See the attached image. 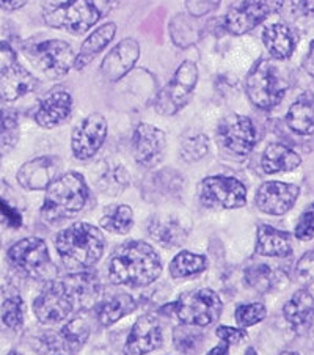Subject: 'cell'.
Masks as SVG:
<instances>
[{"instance_id": "obj_1", "label": "cell", "mask_w": 314, "mask_h": 355, "mask_svg": "<svg viewBox=\"0 0 314 355\" xmlns=\"http://www.w3.org/2000/svg\"><path fill=\"white\" fill-rule=\"evenodd\" d=\"M162 274L159 253L143 241H128L116 248L109 261V278L115 285L143 288Z\"/></svg>"}, {"instance_id": "obj_2", "label": "cell", "mask_w": 314, "mask_h": 355, "mask_svg": "<svg viewBox=\"0 0 314 355\" xmlns=\"http://www.w3.org/2000/svg\"><path fill=\"white\" fill-rule=\"evenodd\" d=\"M55 248L68 269L87 270L96 266L105 250V238L90 223H73L55 238Z\"/></svg>"}, {"instance_id": "obj_3", "label": "cell", "mask_w": 314, "mask_h": 355, "mask_svg": "<svg viewBox=\"0 0 314 355\" xmlns=\"http://www.w3.org/2000/svg\"><path fill=\"white\" fill-rule=\"evenodd\" d=\"M88 201V186L84 176L77 171L60 175L46 189V198L41 206V216L46 222L55 223L67 220L85 208Z\"/></svg>"}, {"instance_id": "obj_4", "label": "cell", "mask_w": 314, "mask_h": 355, "mask_svg": "<svg viewBox=\"0 0 314 355\" xmlns=\"http://www.w3.org/2000/svg\"><path fill=\"white\" fill-rule=\"evenodd\" d=\"M99 16L91 0H43V17L47 26L74 35L91 28Z\"/></svg>"}, {"instance_id": "obj_5", "label": "cell", "mask_w": 314, "mask_h": 355, "mask_svg": "<svg viewBox=\"0 0 314 355\" xmlns=\"http://www.w3.org/2000/svg\"><path fill=\"white\" fill-rule=\"evenodd\" d=\"M171 310L181 324L203 329L217 322V319L222 316L223 302L216 291L201 288L182 294L175 304H171Z\"/></svg>"}, {"instance_id": "obj_6", "label": "cell", "mask_w": 314, "mask_h": 355, "mask_svg": "<svg viewBox=\"0 0 314 355\" xmlns=\"http://www.w3.org/2000/svg\"><path fill=\"white\" fill-rule=\"evenodd\" d=\"M286 80L272 60H261L248 74L247 94L256 107L270 110L281 103L286 93Z\"/></svg>"}, {"instance_id": "obj_7", "label": "cell", "mask_w": 314, "mask_h": 355, "mask_svg": "<svg viewBox=\"0 0 314 355\" xmlns=\"http://www.w3.org/2000/svg\"><path fill=\"white\" fill-rule=\"evenodd\" d=\"M24 54L30 58L35 67L51 79H60L68 74L74 64V51L71 44L62 40H47L38 43H26Z\"/></svg>"}, {"instance_id": "obj_8", "label": "cell", "mask_w": 314, "mask_h": 355, "mask_svg": "<svg viewBox=\"0 0 314 355\" xmlns=\"http://www.w3.org/2000/svg\"><path fill=\"white\" fill-rule=\"evenodd\" d=\"M77 300L67 280H52L33 302V313L44 325H54L69 318L76 310Z\"/></svg>"}, {"instance_id": "obj_9", "label": "cell", "mask_w": 314, "mask_h": 355, "mask_svg": "<svg viewBox=\"0 0 314 355\" xmlns=\"http://www.w3.org/2000/svg\"><path fill=\"white\" fill-rule=\"evenodd\" d=\"M198 80V68L193 62H184L176 69L167 85L156 98V112L161 115H175L191 101Z\"/></svg>"}, {"instance_id": "obj_10", "label": "cell", "mask_w": 314, "mask_h": 355, "mask_svg": "<svg viewBox=\"0 0 314 355\" xmlns=\"http://www.w3.org/2000/svg\"><path fill=\"white\" fill-rule=\"evenodd\" d=\"M200 200L206 208L238 209L247 203V189L231 176H209L200 184Z\"/></svg>"}, {"instance_id": "obj_11", "label": "cell", "mask_w": 314, "mask_h": 355, "mask_svg": "<svg viewBox=\"0 0 314 355\" xmlns=\"http://www.w3.org/2000/svg\"><path fill=\"white\" fill-rule=\"evenodd\" d=\"M10 263L30 278L43 280L51 272V257L43 239L24 238L8 250Z\"/></svg>"}, {"instance_id": "obj_12", "label": "cell", "mask_w": 314, "mask_h": 355, "mask_svg": "<svg viewBox=\"0 0 314 355\" xmlns=\"http://www.w3.org/2000/svg\"><path fill=\"white\" fill-rule=\"evenodd\" d=\"M281 7L283 0H242L238 7L229 10L225 16V27L233 35H244Z\"/></svg>"}, {"instance_id": "obj_13", "label": "cell", "mask_w": 314, "mask_h": 355, "mask_svg": "<svg viewBox=\"0 0 314 355\" xmlns=\"http://www.w3.org/2000/svg\"><path fill=\"white\" fill-rule=\"evenodd\" d=\"M218 141L229 153L245 156L258 141V132L253 121L244 115H229L223 118L217 129Z\"/></svg>"}, {"instance_id": "obj_14", "label": "cell", "mask_w": 314, "mask_h": 355, "mask_svg": "<svg viewBox=\"0 0 314 355\" xmlns=\"http://www.w3.org/2000/svg\"><path fill=\"white\" fill-rule=\"evenodd\" d=\"M107 120L101 114L88 115L79 126L76 128L71 139L73 155L79 161H88L101 150L107 139Z\"/></svg>"}, {"instance_id": "obj_15", "label": "cell", "mask_w": 314, "mask_h": 355, "mask_svg": "<svg viewBox=\"0 0 314 355\" xmlns=\"http://www.w3.org/2000/svg\"><path fill=\"white\" fill-rule=\"evenodd\" d=\"M164 334L159 318L152 315L140 316L124 343V355H146L162 346Z\"/></svg>"}, {"instance_id": "obj_16", "label": "cell", "mask_w": 314, "mask_h": 355, "mask_svg": "<svg viewBox=\"0 0 314 355\" xmlns=\"http://www.w3.org/2000/svg\"><path fill=\"white\" fill-rule=\"evenodd\" d=\"M300 189L295 184L288 182L270 181L264 182L256 192V206L264 214L270 216H283L293 209L295 201L299 198Z\"/></svg>"}, {"instance_id": "obj_17", "label": "cell", "mask_w": 314, "mask_h": 355, "mask_svg": "<svg viewBox=\"0 0 314 355\" xmlns=\"http://www.w3.org/2000/svg\"><path fill=\"white\" fill-rule=\"evenodd\" d=\"M134 156L141 167L152 168L161 164L165 155V134L152 124L141 123L132 137Z\"/></svg>"}, {"instance_id": "obj_18", "label": "cell", "mask_w": 314, "mask_h": 355, "mask_svg": "<svg viewBox=\"0 0 314 355\" xmlns=\"http://www.w3.org/2000/svg\"><path fill=\"white\" fill-rule=\"evenodd\" d=\"M62 161L55 156H41L28 161L17 171V182L27 191H44L62 171Z\"/></svg>"}, {"instance_id": "obj_19", "label": "cell", "mask_w": 314, "mask_h": 355, "mask_svg": "<svg viewBox=\"0 0 314 355\" xmlns=\"http://www.w3.org/2000/svg\"><path fill=\"white\" fill-rule=\"evenodd\" d=\"M139 55L140 47L137 41L132 38L123 40L104 58L103 64H101V73L110 82L120 80L134 68V64L139 60Z\"/></svg>"}, {"instance_id": "obj_20", "label": "cell", "mask_w": 314, "mask_h": 355, "mask_svg": "<svg viewBox=\"0 0 314 355\" xmlns=\"http://www.w3.org/2000/svg\"><path fill=\"white\" fill-rule=\"evenodd\" d=\"M40 82L32 73L17 63H11L0 69V99L13 103V101L33 93Z\"/></svg>"}, {"instance_id": "obj_21", "label": "cell", "mask_w": 314, "mask_h": 355, "mask_svg": "<svg viewBox=\"0 0 314 355\" xmlns=\"http://www.w3.org/2000/svg\"><path fill=\"white\" fill-rule=\"evenodd\" d=\"M71 110H73L71 94L63 90H55L40 101L35 112V121L46 129L57 128L68 120Z\"/></svg>"}, {"instance_id": "obj_22", "label": "cell", "mask_w": 314, "mask_h": 355, "mask_svg": "<svg viewBox=\"0 0 314 355\" xmlns=\"http://www.w3.org/2000/svg\"><path fill=\"white\" fill-rule=\"evenodd\" d=\"M256 253L268 258H286L293 253L291 236L270 225H259L256 233Z\"/></svg>"}, {"instance_id": "obj_23", "label": "cell", "mask_w": 314, "mask_h": 355, "mask_svg": "<svg viewBox=\"0 0 314 355\" xmlns=\"http://www.w3.org/2000/svg\"><path fill=\"white\" fill-rule=\"evenodd\" d=\"M148 232L154 241L164 247H180L187 239L189 233L180 218L167 214L152 217Z\"/></svg>"}, {"instance_id": "obj_24", "label": "cell", "mask_w": 314, "mask_h": 355, "mask_svg": "<svg viewBox=\"0 0 314 355\" xmlns=\"http://www.w3.org/2000/svg\"><path fill=\"white\" fill-rule=\"evenodd\" d=\"M283 315L294 330L310 327L314 318V297L308 289H300L283 306Z\"/></svg>"}, {"instance_id": "obj_25", "label": "cell", "mask_w": 314, "mask_h": 355, "mask_svg": "<svg viewBox=\"0 0 314 355\" xmlns=\"http://www.w3.org/2000/svg\"><path fill=\"white\" fill-rule=\"evenodd\" d=\"M94 184L105 195H120L129 186V173L121 164L104 161L98 165L96 173L93 176Z\"/></svg>"}, {"instance_id": "obj_26", "label": "cell", "mask_w": 314, "mask_h": 355, "mask_svg": "<svg viewBox=\"0 0 314 355\" xmlns=\"http://www.w3.org/2000/svg\"><path fill=\"white\" fill-rule=\"evenodd\" d=\"M135 309V300L126 293H115L105 295L96 304V316L99 322L109 327L120 321Z\"/></svg>"}, {"instance_id": "obj_27", "label": "cell", "mask_w": 314, "mask_h": 355, "mask_svg": "<svg viewBox=\"0 0 314 355\" xmlns=\"http://www.w3.org/2000/svg\"><path fill=\"white\" fill-rule=\"evenodd\" d=\"M116 32L115 24H104L99 28H96L90 37H88L84 44H82L79 54L74 58V68L76 69H84L88 63H90L99 52H103L105 47L110 44V41L114 40Z\"/></svg>"}, {"instance_id": "obj_28", "label": "cell", "mask_w": 314, "mask_h": 355, "mask_svg": "<svg viewBox=\"0 0 314 355\" xmlns=\"http://www.w3.org/2000/svg\"><path fill=\"white\" fill-rule=\"evenodd\" d=\"M263 40L269 54L278 60H286L291 57L297 43L291 28L284 24H272L264 31Z\"/></svg>"}, {"instance_id": "obj_29", "label": "cell", "mask_w": 314, "mask_h": 355, "mask_svg": "<svg viewBox=\"0 0 314 355\" xmlns=\"http://www.w3.org/2000/svg\"><path fill=\"white\" fill-rule=\"evenodd\" d=\"M302 164L300 156L291 148L281 144H272L265 148L263 161V170L268 175L281 173V171H293Z\"/></svg>"}, {"instance_id": "obj_30", "label": "cell", "mask_w": 314, "mask_h": 355, "mask_svg": "<svg viewBox=\"0 0 314 355\" xmlns=\"http://www.w3.org/2000/svg\"><path fill=\"white\" fill-rule=\"evenodd\" d=\"M286 123L295 134H314V94L305 93L295 101L288 112Z\"/></svg>"}, {"instance_id": "obj_31", "label": "cell", "mask_w": 314, "mask_h": 355, "mask_svg": "<svg viewBox=\"0 0 314 355\" xmlns=\"http://www.w3.org/2000/svg\"><path fill=\"white\" fill-rule=\"evenodd\" d=\"M91 327L90 322L87 321L85 318L77 316L64 325L60 330V334L55 335L57 341V349L64 351L68 354H76L79 352L90 336Z\"/></svg>"}, {"instance_id": "obj_32", "label": "cell", "mask_w": 314, "mask_h": 355, "mask_svg": "<svg viewBox=\"0 0 314 355\" xmlns=\"http://www.w3.org/2000/svg\"><path fill=\"white\" fill-rule=\"evenodd\" d=\"M244 280L248 288L264 294L275 288H280L283 282H286V278L280 270L270 268L268 264H254L245 269Z\"/></svg>"}, {"instance_id": "obj_33", "label": "cell", "mask_w": 314, "mask_h": 355, "mask_svg": "<svg viewBox=\"0 0 314 355\" xmlns=\"http://www.w3.org/2000/svg\"><path fill=\"white\" fill-rule=\"evenodd\" d=\"M101 227L114 234H128L134 227V212L128 205H112L101 217Z\"/></svg>"}, {"instance_id": "obj_34", "label": "cell", "mask_w": 314, "mask_h": 355, "mask_svg": "<svg viewBox=\"0 0 314 355\" xmlns=\"http://www.w3.org/2000/svg\"><path fill=\"white\" fill-rule=\"evenodd\" d=\"M173 343L177 352L182 355H197L200 354L204 343V334L201 327L195 325L181 324L175 327Z\"/></svg>"}, {"instance_id": "obj_35", "label": "cell", "mask_w": 314, "mask_h": 355, "mask_svg": "<svg viewBox=\"0 0 314 355\" xmlns=\"http://www.w3.org/2000/svg\"><path fill=\"white\" fill-rule=\"evenodd\" d=\"M207 269V258L192 252H181L170 263V275L173 278L195 277Z\"/></svg>"}, {"instance_id": "obj_36", "label": "cell", "mask_w": 314, "mask_h": 355, "mask_svg": "<svg viewBox=\"0 0 314 355\" xmlns=\"http://www.w3.org/2000/svg\"><path fill=\"white\" fill-rule=\"evenodd\" d=\"M19 139V123L15 112L0 110V155L8 153Z\"/></svg>"}, {"instance_id": "obj_37", "label": "cell", "mask_w": 314, "mask_h": 355, "mask_svg": "<svg viewBox=\"0 0 314 355\" xmlns=\"http://www.w3.org/2000/svg\"><path fill=\"white\" fill-rule=\"evenodd\" d=\"M0 316L2 322L11 330H21L24 325V318H26V305L19 295H10L3 300L2 309H0Z\"/></svg>"}, {"instance_id": "obj_38", "label": "cell", "mask_w": 314, "mask_h": 355, "mask_svg": "<svg viewBox=\"0 0 314 355\" xmlns=\"http://www.w3.org/2000/svg\"><path fill=\"white\" fill-rule=\"evenodd\" d=\"M207 151H209V139L203 134L191 135L182 140L181 144V157L184 159L186 162H198L200 159H203Z\"/></svg>"}, {"instance_id": "obj_39", "label": "cell", "mask_w": 314, "mask_h": 355, "mask_svg": "<svg viewBox=\"0 0 314 355\" xmlns=\"http://www.w3.org/2000/svg\"><path fill=\"white\" fill-rule=\"evenodd\" d=\"M265 316H268V310L263 304H247V305H239L234 311L236 322L239 324L241 329L252 327V325H256L261 321H264Z\"/></svg>"}, {"instance_id": "obj_40", "label": "cell", "mask_w": 314, "mask_h": 355, "mask_svg": "<svg viewBox=\"0 0 314 355\" xmlns=\"http://www.w3.org/2000/svg\"><path fill=\"white\" fill-rule=\"evenodd\" d=\"M182 186V180L175 171H161L151 180V195L168 197Z\"/></svg>"}, {"instance_id": "obj_41", "label": "cell", "mask_w": 314, "mask_h": 355, "mask_svg": "<svg viewBox=\"0 0 314 355\" xmlns=\"http://www.w3.org/2000/svg\"><path fill=\"white\" fill-rule=\"evenodd\" d=\"M295 238L299 241L314 239V203L308 206V209L300 216L294 230Z\"/></svg>"}, {"instance_id": "obj_42", "label": "cell", "mask_w": 314, "mask_h": 355, "mask_svg": "<svg viewBox=\"0 0 314 355\" xmlns=\"http://www.w3.org/2000/svg\"><path fill=\"white\" fill-rule=\"evenodd\" d=\"M295 277L299 282L305 283V285H313L314 283V250L304 253L297 266H295Z\"/></svg>"}, {"instance_id": "obj_43", "label": "cell", "mask_w": 314, "mask_h": 355, "mask_svg": "<svg viewBox=\"0 0 314 355\" xmlns=\"http://www.w3.org/2000/svg\"><path fill=\"white\" fill-rule=\"evenodd\" d=\"M0 223L13 230L22 227L21 212L13 208V206H11L8 201H5L2 197H0Z\"/></svg>"}, {"instance_id": "obj_44", "label": "cell", "mask_w": 314, "mask_h": 355, "mask_svg": "<svg viewBox=\"0 0 314 355\" xmlns=\"http://www.w3.org/2000/svg\"><path fill=\"white\" fill-rule=\"evenodd\" d=\"M216 335L217 338H220V341L227 343L228 346L239 345V343L247 340L245 329H236V327H229V325H220V327H217Z\"/></svg>"}, {"instance_id": "obj_45", "label": "cell", "mask_w": 314, "mask_h": 355, "mask_svg": "<svg viewBox=\"0 0 314 355\" xmlns=\"http://www.w3.org/2000/svg\"><path fill=\"white\" fill-rule=\"evenodd\" d=\"M222 0H186V8L195 17H201L214 11Z\"/></svg>"}, {"instance_id": "obj_46", "label": "cell", "mask_w": 314, "mask_h": 355, "mask_svg": "<svg viewBox=\"0 0 314 355\" xmlns=\"http://www.w3.org/2000/svg\"><path fill=\"white\" fill-rule=\"evenodd\" d=\"M27 3V0H0V8L5 11H15L22 8Z\"/></svg>"}, {"instance_id": "obj_47", "label": "cell", "mask_w": 314, "mask_h": 355, "mask_svg": "<svg viewBox=\"0 0 314 355\" xmlns=\"http://www.w3.org/2000/svg\"><path fill=\"white\" fill-rule=\"evenodd\" d=\"M207 355H229V346L227 343H220V345L212 347Z\"/></svg>"}, {"instance_id": "obj_48", "label": "cell", "mask_w": 314, "mask_h": 355, "mask_svg": "<svg viewBox=\"0 0 314 355\" xmlns=\"http://www.w3.org/2000/svg\"><path fill=\"white\" fill-rule=\"evenodd\" d=\"M308 68H310L311 73L314 74V43L311 44L310 54H308Z\"/></svg>"}, {"instance_id": "obj_49", "label": "cell", "mask_w": 314, "mask_h": 355, "mask_svg": "<svg viewBox=\"0 0 314 355\" xmlns=\"http://www.w3.org/2000/svg\"><path fill=\"white\" fill-rule=\"evenodd\" d=\"M244 355H258V352L256 351H254V349L253 347H248L247 349V351H245V354Z\"/></svg>"}, {"instance_id": "obj_50", "label": "cell", "mask_w": 314, "mask_h": 355, "mask_svg": "<svg viewBox=\"0 0 314 355\" xmlns=\"http://www.w3.org/2000/svg\"><path fill=\"white\" fill-rule=\"evenodd\" d=\"M278 355H300V354H297V352H291V351H286V352H281V354H278Z\"/></svg>"}, {"instance_id": "obj_51", "label": "cell", "mask_w": 314, "mask_h": 355, "mask_svg": "<svg viewBox=\"0 0 314 355\" xmlns=\"http://www.w3.org/2000/svg\"><path fill=\"white\" fill-rule=\"evenodd\" d=\"M7 355H22L21 352H17V351H11L10 354H7Z\"/></svg>"}, {"instance_id": "obj_52", "label": "cell", "mask_w": 314, "mask_h": 355, "mask_svg": "<svg viewBox=\"0 0 314 355\" xmlns=\"http://www.w3.org/2000/svg\"><path fill=\"white\" fill-rule=\"evenodd\" d=\"M105 2H118V0H105Z\"/></svg>"}]
</instances>
